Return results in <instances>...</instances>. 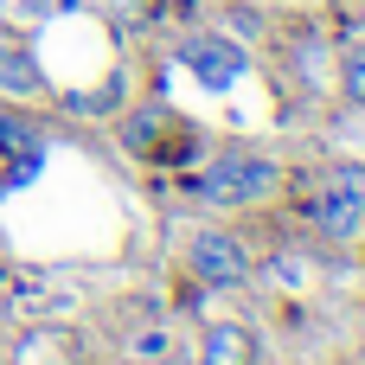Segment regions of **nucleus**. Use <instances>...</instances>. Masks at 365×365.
<instances>
[{"mask_svg":"<svg viewBox=\"0 0 365 365\" xmlns=\"http://www.w3.org/2000/svg\"><path fill=\"white\" fill-rule=\"evenodd\" d=\"M276 180H282V173H276L269 154H257V148H225V154L199 173V192H205L212 205H250V199H263Z\"/></svg>","mask_w":365,"mask_h":365,"instance_id":"f257e3e1","label":"nucleus"},{"mask_svg":"<svg viewBox=\"0 0 365 365\" xmlns=\"http://www.w3.org/2000/svg\"><path fill=\"white\" fill-rule=\"evenodd\" d=\"M314 225H321V237H359V225H365V167L359 160H340V167L321 173Z\"/></svg>","mask_w":365,"mask_h":365,"instance_id":"f03ea898","label":"nucleus"},{"mask_svg":"<svg viewBox=\"0 0 365 365\" xmlns=\"http://www.w3.org/2000/svg\"><path fill=\"white\" fill-rule=\"evenodd\" d=\"M173 58H180L205 90H225V83H237V77L250 71V51H244V45H231L225 32H192Z\"/></svg>","mask_w":365,"mask_h":365,"instance_id":"7ed1b4c3","label":"nucleus"},{"mask_svg":"<svg viewBox=\"0 0 365 365\" xmlns=\"http://www.w3.org/2000/svg\"><path fill=\"white\" fill-rule=\"evenodd\" d=\"M186 263H192V276L212 282V289H244V282H250V257H244V244H237L231 231H199V237L186 244Z\"/></svg>","mask_w":365,"mask_h":365,"instance_id":"20e7f679","label":"nucleus"},{"mask_svg":"<svg viewBox=\"0 0 365 365\" xmlns=\"http://www.w3.org/2000/svg\"><path fill=\"white\" fill-rule=\"evenodd\" d=\"M0 90H6V96H38V90H45L38 64L19 51V38H13V32H0Z\"/></svg>","mask_w":365,"mask_h":365,"instance_id":"39448f33","label":"nucleus"},{"mask_svg":"<svg viewBox=\"0 0 365 365\" xmlns=\"http://www.w3.org/2000/svg\"><path fill=\"white\" fill-rule=\"evenodd\" d=\"M250 359H257V340L244 327H212L199 346V365H250Z\"/></svg>","mask_w":365,"mask_h":365,"instance_id":"423d86ee","label":"nucleus"},{"mask_svg":"<svg viewBox=\"0 0 365 365\" xmlns=\"http://www.w3.org/2000/svg\"><path fill=\"white\" fill-rule=\"evenodd\" d=\"M340 90H346V103H359V109H365V51H346V64H340Z\"/></svg>","mask_w":365,"mask_h":365,"instance_id":"0eeeda50","label":"nucleus"},{"mask_svg":"<svg viewBox=\"0 0 365 365\" xmlns=\"http://www.w3.org/2000/svg\"><path fill=\"white\" fill-rule=\"evenodd\" d=\"M103 6H109V13H115L122 26H141V19L154 13V0H103Z\"/></svg>","mask_w":365,"mask_h":365,"instance_id":"6e6552de","label":"nucleus"}]
</instances>
